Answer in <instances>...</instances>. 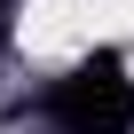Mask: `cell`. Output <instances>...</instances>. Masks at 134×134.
<instances>
[{
  "mask_svg": "<svg viewBox=\"0 0 134 134\" xmlns=\"http://www.w3.org/2000/svg\"><path fill=\"white\" fill-rule=\"evenodd\" d=\"M16 40H24V55H79L95 40V0H32Z\"/></svg>",
  "mask_w": 134,
  "mask_h": 134,
  "instance_id": "obj_1",
  "label": "cell"
}]
</instances>
